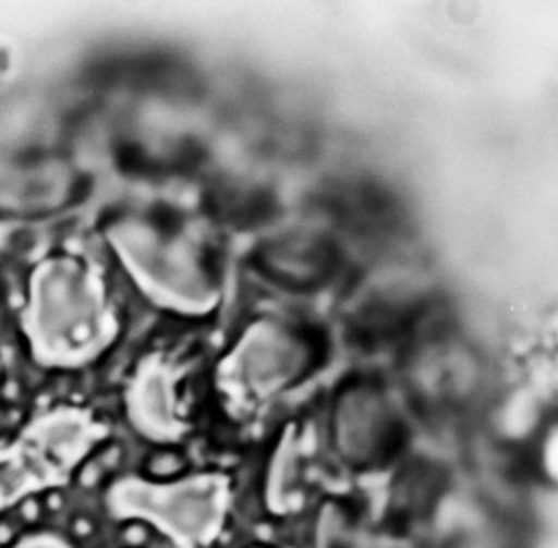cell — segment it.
<instances>
[{"mask_svg":"<svg viewBox=\"0 0 558 548\" xmlns=\"http://www.w3.org/2000/svg\"><path fill=\"white\" fill-rule=\"evenodd\" d=\"M107 434L99 417L78 405H58L34 417L17 440L0 447V510L66 485Z\"/></svg>","mask_w":558,"mask_h":548,"instance_id":"3","label":"cell"},{"mask_svg":"<svg viewBox=\"0 0 558 548\" xmlns=\"http://www.w3.org/2000/svg\"><path fill=\"white\" fill-rule=\"evenodd\" d=\"M299 366L295 338L279 326L258 324L221 361L217 385L233 405H256L293 381Z\"/></svg>","mask_w":558,"mask_h":548,"instance_id":"5","label":"cell"},{"mask_svg":"<svg viewBox=\"0 0 558 548\" xmlns=\"http://www.w3.org/2000/svg\"><path fill=\"white\" fill-rule=\"evenodd\" d=\"M15 548H68L62 540L51 538V536H37V538H29L25 543H21Z\"/></svg>","mask_w":558,"mask_h":548,"instance_id":"7","label":"cell"},{"mask_svg":"<svg viewBox=\"0 0 558 548\" xmlns=\"http://www.w3.org/2000/svg\"><path fill=\"white\" fill-rule=\"evenodd\" d=\"M116 517L144 520L179 548L209 547L221 534L231 506L228 477L193 475L181 482L151 483L130 477L109 491Z\"/></svg>","mask_w":558,"mask_h":548,"instance_id":"4","label":"cell"},{"mask_svg":"<svg viewBox=\"0 0 558 548\" xmlns=\"http://www.w3.org/2000/svg\"><path fill=\"white\" fill-rule=\"evenodd\" d=\"M182 368L156 352L133 373L125 391V407L133 428L151 442L170 445L186 434L179 381Z\"/></svg>","mask_w":558,"mask_h":548,"instance_id":"6","label":"cell"},{"mask_svg":"<svg viewBox=\"0 0 558 548\" xmlns=\"http://www.w3.org/2000/svg\"><path fill=\"white\" fill-rule=\"evenodd\" d=\"M19 321L35 361L50 368L93 363L119 332L99 266L74 254L46 256L32 268Z\"/></svg>","mask_w":558,"mask_h":548,"instance_id":"1","label":"cell"},{"mask_svg":"<svg viewBox=\"0 0 558 548\" xmlns=\"http://www.w3.org/2000/svg\"><path fill=\"white\" fill-rule=\"evenodd\" d=\"M107 244L133 284L156 307L181 316H205L219 303V289L195 246L140 217L113 221Z\"/></svg>","mask_w":558,"mask_h":548,"instance_id":"2","label":"cell"}]
</instances>
